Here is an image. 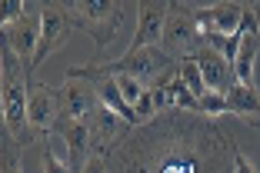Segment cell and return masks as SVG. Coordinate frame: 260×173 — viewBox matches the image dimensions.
I'll return each mask as SVG.
<instances>
[{"label":"cell","mask_w":260,"mask_h":173,"mask_svg":"<svg viewBox=\"0 0 260 173\" xmlns=\"http://www.w3.org/2000/svg\"><path fill=\"white\" fill-rule=\"evenodd\" d=\"M23 10H27V0H7V4H4V14H0V27H4V23L20 20Z\"/></svg>","instance_id":"603a6c76"},{"label":"cell","mask_w":260,"mask_h":173,"mask_svg":"<svg viewBox=\"0 0 260 173\" xmlns=\"http://www.w3.org/2000/svg\"><path fill=\"white\" fill-rule=\"evenodd\" d=\"M40 30H44V0H27V10H23L20 20L0 27L4 47L23 63L30 80H34V57H37V47H40Z\"/></svg>","instance_id":"5b68a950"},{"label":"cell","mask_w":260,"mask_h":173,"mask_svg":"<svg viewBox=\"0 0 260 173\" xmlns=\"http://www.w3.org/2000/svg\"><path fill=\"white\" fill-rule=\"evenodd\" d=\"M70 33H74V20H70V14H67V4H60V0H44V30H40V47H37V57H34V70H37L47 57H54L70 40Z\"/></svg>","instance_id":"9c48e42d"},{"label":"cell","mask_w":260,"mask_h":173,"mask_svg":"<svg viewBox=\"0 0 260 173\" xmlns=\"http://www.w3.org/2000/svg\"><path fill=\"white\" fill-rule=\"evenodd\" d=\"M84 173H107V160H104V153H93L90 163L84 166Z\"/></svg>","instance_id":"d4e9b609"},{"label":"cell","mask_w":260,"mask_h":173,"mask_svg":"<svg viewBox=\"0 0 260 173\" xmlns=\"http://www.w3.org/2000/svg\"><path fill=\"white\" fill-rule=\"evenodd\" d=\"M100 67L104 74H127V77H137L144 80L147 87H157V83L170 80L177 74V63L170 60L160 47H144V50H127L120 60H100L93 63Z\"/></svg>","instance_id":"8992f818"},{"label":"cell","mask_w":260,"mask_h":173,"mask_svg":"<svg viewBox=\"0 0 260 173\" xmlns=\"http://www.w3.org/2000/svg\"><path fill=\"white\" fill-rule=\"evenodd\" d=\"M204 47H207V37H204V30H200V23H197L193 4H184V0L170 4L160 50L167 53L174 63H180V60H193Z\"/></svg>","instance_id":"277c9868"},{"label":"cell","mask_w":260,"mask_h":173,"mask_svg":"<svg viewBox=\"0 0 260 173\" xmlns=\"http://www.w3.org/2000/svg\"><path fill=\"white\" fill-rule=\"evenodd\" d=\"M87 123H90V136H93V153H107L110 147H117V143L134 130V123L123 120L120 113L107 110V107H100Z\"/></svg>","instance_id":"7c38bea8"},{"label":"cell","mask_w":260,"mask_h":173,"mask_svg":"<svg viewBox=\"0 0 260 173\" xmlns=\"http://www.w3.org/2000/svg\"><path fill=\"white\" fill-rule=\"evenodd\" d=\"M27 93H30V74H27L23 63L4 47V83H0L4 133H10L23 150H27V147H40L37 133L30 130V117H27Z\"/></svg>","instance_id":"7a4b0ae2"},{"label":"cell","mask_w":260,"mask_h":173,"mask_svg":"<svg viewBox=\"0 0 260 173\" xmlns=\"http://www.w3.org/2000/svg\"><path fill=\"white\" fill-rule=\"evenodd\" d=\"M227 97V113H234L237 120H244L247 127H260V90L257 87H244L237 83Z\"/></svg>","instance_id":"9a60e30c"},{"label":"cell","mask_w":260,"mask_h":173,"mask_svg":"<svg viewBox=\"0 0 260 173\" xmlns=\"http://www.w3.org/2000/svg\"><path fill=\"white\" fill-rule=\"evenodd\" d=\"M57 136H63V143H67V166H70V173H84V166L90 163V157H93L90 123L87 120L67 123Z\"/></svg>","instance_id":"5bb4252c"},{"label":"cell","mask_w":260,"mask_h":173,"mask_svg":"<svg viewBox=\"0 0 260 173\" xmlns=\"http://www.w3.org/2000/svg\"><path fill=\"white\" fill-rule=\"evenodd\" d=\"M237 143L214 117L187 110L137 123L104 153L107 173H237Z\"/></svg>","instance_id":"6da1fadb"},{"label":"cell","mask_w":260,"mask_h":173,"mask_svg":"<svg viewBox=\"0 0 260 173\" xmlns=\"http://www.w3.org/2000/svg\"><path fill=\"white\" fill-rule=\"evenodd\" d=\"M177 70H180V80L187 83V90H190L197 100L204 97V93H210V90H207V83H204V74H200V67H197V60H180Z\"/></svg>","instance_id":"e0dca14e"},{"label":"cell","mask_w":260,"mask_h":173,"mask_svg":"<svg viewBox=\"0 0 260 173\" xmlns=\"http://www.w3.org/2000/svg\"><path fill=\"white\" fill-rule=\"evenodd\" d=\"M20 153H23V147H20V143H17L10 133H4V150H0L4 173H20Z\"/></svg>","instance_id":"ac0fdd59"},{"label":"cell","mask_w":260,"mask_h":173,"mask_svg":"<svg viewBox=\"0 0 260 173\" xmlns=\"http://www.w3.org/2000/svg\"><path fill=\"white\" fill-rule=\"evenodd\" d=\"M60 87H50V83L30 80V93H27V117H30V130L37 133V140H50L57 133V123H60Z\"/></svg>","instance_id":"ba28073f"},{"label":"cell","mask_w":260,"mask_h":173,"mask_svg":"<svg viewBox=\"0 0 260 173\" xmlns=\"http://www.w3.org/2000/svg\"><path fill=\"white\" fill-rule=\"evenodd\" d=\"M207 37V47H214L220 57H227L230 63L237 60V53H240V40L244 37H220V33H204Z\"/></svg>","instance_id":"d6986e66"},{"label":"cell","mask_w":260,"mask_h":173,"mask_svg":"<svg viewBox=\"0 0 260 173\" xmlns=\"http://www.w3.org/2000/svg\"><path fill=\"white\" fill-rule=\"evenodd\" d=\"M193 60H197L200 74H204L207 90H214V93H230L234 87H237V74H234V63H230L227 57H220L214 47H204V50H200Z\"/></svg>","instance_id":"4fadbf2b"},{"label":"cell","mask_w":260,"mask_h":173,"mask_svg":"<svg viewBox=\"0 0 260 173\" xmlns=\"http://www.w3.org/2000/svg\"><path fill=\"white\" fill-rule=\"evenodd\" d=\"M67 14L74 20V30H84L93 40L97 57L87 63H100V53L114 44V37L123 27L127 4L123 0H74V4H67Z\"/></svg>","instance_id":"3957f363"},{"label":"cell","mask_w":260,"mask_h":173,"mask_svg":"<svg viewBox=\"0 0 260 173\" xmlns=\"http://www.w3.org/2000/svg\"><path fill=\"white\" fill-rule=\"evenodd\" d=\"M200 117H223V113H227V97H223V93H204V97H200Z\"/></svg>","instance_id":"44dd1931"},{"label":"cell","mask_w":260,"mask_h":173,"mask_svg":"<svg viewBox=\"0 0 260 173\" xmlns=\"http://www.w3.org/2000/svg\"><path fill=\"white\" fill-rule=\"evenodd\" d=\"M234 163H237V173H260L257 166L244 157V150H240V147H237V153H234Z\"/></svg>","instance_id":"cb8c5ba5"},{"label":"cell","mask_w":260,"mask_h":173,"mask_svg":"<svg viewBox=\"0 0 260 173\" xmlns=\"http://www.w3.org/2000/svg\"><path fill=\"white\" fill-rule=\"evenodd\" d=\"M60 103H63V113H60V123H57V133H60L67 123L90 120L93 113L104 107L100 103V93H97V80L80 74L77 67H70L67 74H63V83H60Z\"/></svg>","instance_id":"52a82bcc"},{"label":"cell","mask_w":260,"mask_h":173,"mask_svg":"<svg viewBox=\"0 0 260 173\" xmlns=\"http://www.w3.org/2000/svg\"><path fill=\"white\" fill-rule=\"evenodd\" d=\"M114 77H117V83H120L123 100H127L130 107H137V103H140V97L147 93V83H144V80H137V77H127V74H114Z\"/></svg>","instance_id":"ffe728a7"},{"label":"cell","mask_w":260,"mask_h":173,"mask_svg":"<svg viewBox=\"0 0 260 173\" xmlns=\"http://www.w3.org/2000/svg\"><path fill=\"white\" fill-rule=\"evenodd\" d=\"M40 163H44V173H70V166L63 163L60 157H57L54 153V147H50V143H40Z\"/></svg>","instance_id":"7402d4cb"},{"label":"cell","mask_w":260,"mask_h":173,"mask_svg":"<svg viewBox=\"0 0 260 173\" xmlns=\"http://www.w3.org/2000/svg\"><path fill=\"white\" fill-rule=\"evenodd\" d=\"M193 14H197V23L204 33L240 37L244 20H247V4H240V0H220V4H207V7L193 4Z\"/></svg>","instance_id":"30bf717a"},{"label":"cell","mask_w":260,"mask_h":173,"mask_svg":"<svg viewBox=\"0 0 260 173\" xmlns=\"http://www.w3.org/2000/svg\"><path fill=\"white\" fill-rule=\"evenodd\" d=\"M250 10L257 14V44H260V4H250Z\"/></svg>","instance_id":"484cf974"},{"label":"cell","mask_w":260,"mask_h":173,"mask_svg":"<svg viewBox=\"0 0 260 173\" xmlns=\"http://www.w3.org/2000/svg\"><path fill=\"white\" fill-rule=\"evenodd\" d=\"M240 53L234 60V74H237V83L244 87H257L253 83V67H257V57H260V44H257V33H240Z\"/></svg>","instance_id":"2e32d148"},{"label":"cell","mask_w":260,"mask_h":173,"mask_svg":"<svg viewBox=\"0 0 260 173\" xmlns=\"http://www.w3.org/2000/svg\"><path fill=\"white\" fill-rule=\"evenodd\" d=\"M167 14H170L167 0H140L137 4V33L130 40V50L160 47L164 27H167Z\"/></svg>","instance_id":"8fae6325"}]
</instances>
